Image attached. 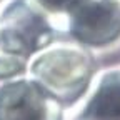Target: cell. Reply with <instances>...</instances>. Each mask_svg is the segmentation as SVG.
<instances>
[{"label": "cell", "mask_w": 120, "mask_h": 120, "mask_svg": "<svg viewBox=\"0 0 120 120\" xmlns=\"http://www.w3.org/2000/svg\"><path fill=\"white\" fill-rule=\"evenodd\" d=\"M90 113L97 120H120V85H107L98 94Z\"/></svg>", "instance_id": "6da1fadb"}, {"label": "cell", "mask_w": 120, "mask_h": 120, "mask_svg": "<svg viewBox=\"0 0 120 120\" xmlns=\"http://www.w3.org/2000/svg\"><path fill=\"white\" fill-rule=\"evenodd\" d=\"M50 2H53L55 5H60V4H65V2H68V0H50Z\"/></svg>", "instance_id": "7a4b0ae2"}]
</instances>
